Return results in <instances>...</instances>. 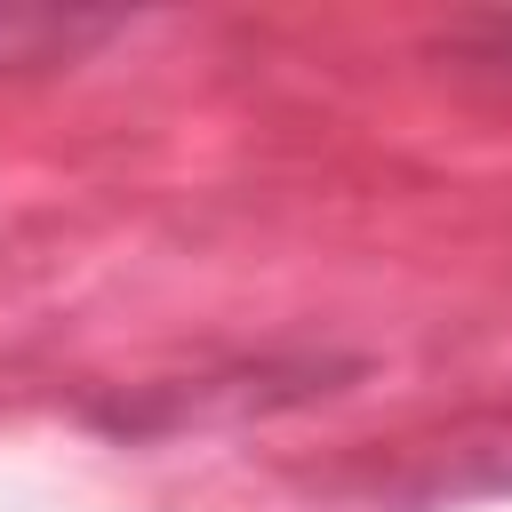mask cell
<instances>
[{
  "label": "cell",
  "mask_w": 512,
  "mask_h": 512,
  "mask_svg": "<svg viewBox=\"0 0 512 512\" xmlns=\"http://www.w3.org/2000/svg\"><path fill=\"white\" fill-rule=\"evenodd\" d=\"M448 48L464 64H488V72H512V16H464L448 32Z\"/></svg>",
  "instance_id": "1"
}]
</instances>
